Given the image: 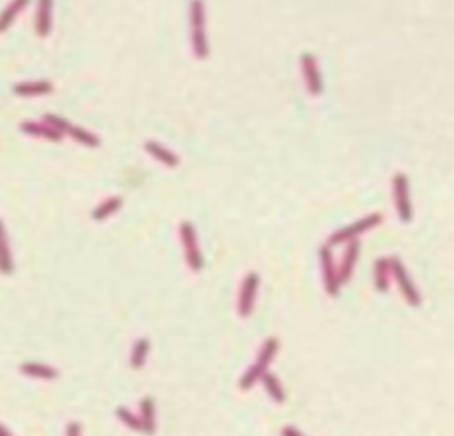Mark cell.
Returning a JSON list of instances; mask_svg holds the SVG:
<instances>
[{
    "label": "cell",
    "mask_w": 454,
    "mask_h": 436,
    "mask_svg": "<svg viewBox=\"0 0 454 436\" xmlns=\"http://www.w3.org/2000/svg\"><path fill=\"white\" fill-rule=\"evenodd\" d=\"M43 123H47L49 127H54V130L58 132V134H69V130H71V123L69 121H65V119H60V116H56V114H47L45 119H43Z\"/></svg>",
    "instance_id": "484cf974"
},
{
    "label": "cell",
    "mask_w": 454,
    "mask_h": 436,
    "mask_svg": "<svg viewBox=\"0 0 454 436\" xmlns=\"http://www.w3.org/2000/svg\"><path fill=\"white\" fill-rule=\"evenodd\" d=\"M390 263H392V279L396 281V285H399L401 294H403L405 303L412 305V307H419L421 305V294L417 290L414 281H412L410 272L405 270V265L401 263V259H396V256H390Z\"/></svg>",
    "instance_id": "277c9868"
},
{
    "label": "cell",
    "mask_w": 454,
    "mask_h": 436,
    "mask_svg": "<svg viewBox=\"0 0 454 436\" xmlns=\"http://www.w3.org/2000/svg\"><path fill=\"white\" fill-rule=\"evenodd\" d=\"M189 42H192V51L198 60H205L209 56L203 0H189Z\"/></svg>",
    "instance_id": "6da1fadb"
},
{
    "label": "cell",
    "mask_w": 454,
    "mask_h": 436,
    "mask_svg": "<svg viewBox=\"0 0 454 436\" xmlns=\"http://www.w3.org/2000/svg\"><path fill=\"white\" fill-rule=\"evenodd\" d=\"M145 152L150 154L152 158H156L158 163H163L165 167H176L178 163H181V158H178L174 152H170L167 147H163L161 143H156V141H147Z\"/></svg>",
    "instance_id": "4fadbf2b"
},
{
    "label": "cell",
    "mask_w": 454,
    "mask_h": 436,
    "mask_svg": "<svg viewBox=\"0 0 454 436\" xmlns=\"http://www.w3.org/2000/svg\"><path fill=\"white\" fill-rule=\"evenodd\" d=\"M20 372L25 376L31 378H40V381H54L58 378V369L51 365H43V363H23L20 365Z\"/></svg>",
    "instance_id": "e0dca14e"
},
{
    "label": "cell",
    "mask_w": 454,
    "mask_h": 436,
    "mask_svg": "<svg viewBox=\"0 0 454 436\" xmlns=\"http://www.w3.org/2000/svg\"><path fill=\"white\" fill-rule=\"evenodd\" d=\"M358 254H361V245H358V241H350V243H347L345 254H343L341 265H339V279H341V285L352 279V272H354V268H356Z\"/></svg>",
    "instance_id": "9c48e42d"
},
{
    "label": "cell",
    "mask_w": 454,
    "mask_h": 436,
    "mask_svg": "<svg viewBox=\"0 0 454 436\" xmlns=\"http://www.w3.org/2000/svg\"><path fill=\"white\" fill-rule=\"evenodd\" d=\"M261 383H263V390L268 392V396L274 401V403H285V390H283V385H281V381L272 374V372H265L263 374V378H261Z\"/></svg>",
    "instance_id": "ffe728a7"
},
{
    "label": "cell",
    "mask_w": 454,
    "mask_h": 436,
    "mask_svg": "<svg viewBox=\"0 0 454 436\" xmlns=\"http://www.w3.org/2000/svg\"><path fill=\"white\" fill-rule=\"evenodd\" d=\"M392 191H394V205L396 214L403 223L412 220V200H410V180L405 174H394L392 178Z\"/></svg>",
    "instance_id": "8992f818"
},
{
    "label": "cell",
    "mask_w": 454,
    "mask_h": 436,
    "mask_svg": "<svg viewBox=\"0 0 454 436\" xmlns=\"http://www.w3.org/2000/svg\"><path fill=\"white\" fill-rule=\"evenodd\" d=\"M178 234H181V243H183V250H185V261H187V268L192 272H200L203 270V252L198 247V236H196V229L189 220H183L181 227H178Z\"/></svg>",
    "instance_id": "3957f363"
},
{
    "label": "cell",
    "mask_w": 454,
    "mask_h": 436,
    "mask_svg": "<svg viewBox=\"0 0 454 436\" xmlns=\"http://www.w3.org/2000/svg\"><path fill=\"white\" fill-rule=\"evenodd\" d=\"M0 436H12V432H9V430L5 428L3 423H0Z\"/></svg>",
    "instance_id": "f1b7e54d"
},
{
    "label": "cell",
    "mask_w": 454,
    "mask_h": 436,
    "mask_svg": "<svg viewBox=\"0 0 454 436\" xmlns=\"http://www.w3.org/2000/svg\"><path fill=\"white\" fill-rule=\"evenodd\" d=\"M121 207H123V198L121 196H112L107 200H103L101 205L94 207L91 218L94 220H105V218H110L112 214H116V211H119Z\"/></svg>",
    "instance_id": "44dd1931"
},
{
    "label": "cell",
    "mask_w": 454,
    "mask_h": 436,
    "mask_svg": "<svg viewBox=\"0 0 454 436\" xmlns=\"http://www.w3.org/2000/svg\"><path fill=\"white\" fill-rule=\"evenodd\" d=\"M281 436H303V434H301L297 428H290V425H288V428H283Z\"/></svg>",
    "instance_id": "83f0119b"
},
{
    "label": "cell",
    "mask_w": 454,
    "mask_h": 436,
    "mask_svg": "<svg viewBox=\"0 0 454 436\" xmlns=\"http://www.w3.org/2000/svg\"><path fill=\"white\" fill-rule=\"evenodd\" d=\"M390 279H392V263H390V259H385V256L376 259V263H374V285L381 294L390 290Z\"/></svg>",
    "instance_id": "5bb4252c"
},
{
    "label": "cell",
    "mask_w": 454,
    "mask_h": 436,
    "mask_svg": "<svg viewBox=\"0 0 454 436\" xmlns=\"http://www.w3.org/2000/svg\"><path fill=\"white\" fill-rule=\"evenodd\" d=\"M27 5H29V0H12V3H9L3 12H0V34H5V31L12 27V23Z\"/></svg>",
    "instance_id": "ac0fdd59"
},
{
    "label": "cell",
    "mask_w": 454,
    "mask_h": 436,
    "mask_svg": "<svg viewBox=\"0 0 454 436\" xmlns=\"http://www.w3.org/2000/svg\"><path fill=\"white\" fill-rule=\"evenodd\" d=\"M0 274H14V259L12 252H9V241H7V229L5 223L0 220Z\"/></svg>",
    "instance_id": "2e32d148"
},
{
    "label": "cell",
    "mask_w": 454,
    "mask_h": 436,
    "mask_svg": "<svg viewBox=\"0 0 454 436\" xmlns=\"http://www.w3.org/2000/svg\"><path fill=\"white\" fill-rule=\"evenodd\" d=\"M20 132L27 134V136H36V138H45V141L51 143H60L62 141V134H58L54 127H49L47 123H36V121H25L20 123Z\"/></svg>",
    "instance_id": "30bf717a"
},
{
    "label": "cell",
    "mask_w": 454,
    "mask_h": 436,
    "mask_svg": "<svg viewBox=\"0 0 454 436\" xmlns=\"http://www.w3.org/2000/svg\"><path fill=\"white\" fill-rule=\"evenodd\" d=\"M54 91V85L49 80H31V82H18L14 85V94L20 98H34V96H45Z\"/></svg>",
    "instance_id": "7c38bea8"
},
{
    "label": "cell",
    "mask_w": 454,
    "mask_h": 436,
    "mask_svg": "<svg viewBox=\"0 0 454 436\" xmlns=\"http://www.w3.org/2000/svg\"><path fill=\"white\" fill-rule=\"evenodd\" d=\"M139 417L143 423V434L152 436L156 432V406L150 396H145L141 401V408H139Z\"/></svg>",
    "instance_id": "9a60e30c"
},
{
    "label": "cell",
    "mask_w": 454,
    "mask_h": 436,
    "mask_svg": "<svg viewBox=\"0 0 454 436\" xmlns=\"http://www.w3.org/2000/svg\"><path fill=\"white\" fill-rule=\"evenodd\" d=\"M279 347H281V343H279V338H268L265 343L261 345V349H259V356H256V363L259 365H263V367H270V363L274 360V356L279 354Z\"/></svg>",
    "instance_id": "603a6c76"
},
{
    "label": "cell",
    "mask_w": 454,
    "mask_h": 436,
    "mask_svg": "<svg viewBox=\"0 0 454 436\" xmlns=\"http://www.w3.org/2000/svg\"><path fill=\"white\" fill-rule=\"evenodd\" d=\"M65 436H82V428H80V423H78V421H71V423H67Z\"/></svg>",
    "instance_id": "4316f807"
},
{
    "label": "cell",
    "mask_w": 454,
    "mask_h": 436,
    "mask_svg": "<svg viewBox=\"0 0 454 436\" xmlns=\"http://www.w3.org/2000/svg\"><path fill=\"white\" fill-rule=\"evenodd\" d=\"M268 372V367H263V365H259L256 360L252 363L247 369H245V374L241 376V381H238V387L243 390V392H247V390H252L256 385V383L263 378V374Z\"/></svg>",
    "instance_id": "7402d4cb"
},
{
    "label": "cell",
    "mask_w": 454,
    "mask_h": 436,
    "mask_svg": "<svg viewBox=\"0 0 454 436\" xmlns=\"http://www.w3.org/2000/svg\"><path fill=\"white\" fill-rule=\"evenodd\" d=\"M383 223V216L378 214V211H372L369 216H363V218H358L356 223H352V225H347V227H343V229H339V232H334L332 236H330V241H327V245H347L350 241H356L361 234H365V232H369V229H374V227H378Z\"/></svg>",
    "instance_id": "7a4b0ae2"
},
{
    "label": "cell",
    "mask_w": 454,
    "mask_h": 436,
    "mask_svg": "<svg viewBox=\"0 0 454 436\" xmlns=\"http://www.w3.org/2000/svg\"><path fill=\"white\" fill-rule=\"evenodd\" d=\"M116 417H119V421L125 425V428H130L132 432H143L141 417H139V414H134L132 410H128V408H116Z\"/></svg>",
    "instance_id": "d4e9b609"
},
{
    "label": "cell",
    "mask_w": 454,
    "mask_h": 436,
    "mask_svg": "<svg viewBox=\"0 0 454 436\" xmlns=\"http://www.w3.org/2000/svg\"><path fill=\"white\" fill-rule=\"evenodd\" d=\"M69 136H71V141H76L78 145H85V147H98L101 145V138L96 134H91L85 130V127H78V125H71Z\"/></svg>",
    "instance_id": "cb8c5ba5"
},
{
    "label": "cell",
    "mask_w": 454,
    "mask_h": 436,
    "mask_svg": "<svg viewBox=\"0 0 454 436\" xmlns=\"http://www.w3.org/2000/svg\"><path fill=\"white\" fill-rule=\"evenodd\" d=\"M319 259H321V274H323L325 292L334 299V296H339V292H341V279H339V265L334 263L332 247L327 245V243L321 247Z\"/></svg>",
    "instance_id": "5b68a950"
},
{
    "label": "cell",
    "mask_w": 454,
    "mask_h": 436,
    "mask_svg": "<svg viewBox=\"0 0 454 436\" xmlns=\"http://www.w3.org/2000/svg\"><path fill=\"white\" fill-rule=\"evenodd\" d=\"M51 12H54V0H38V7H36V34L40 38L49 36V31H51Z\"/></svg>",
    "instance_id": "8fae6325"
},
{
    "label": "cell",
    "mask_w": 454,
    "mask_h": 436,
    "mask_svg": "<svg viewBox=\"0 0 454 436\" xmlns=\"http://www.w3.org/2000/svg\"><path fill=\"white\" fill-rule=\"evenodd\" d=\"M301 69H303V78H305V87L312 96H319L323 94V78H321V71H319V62H316L314 54L305 51L301 56Z\"/></svg>",
    "instance_id": "ba28073f"
},
{
    "label": "cell",
    "mask_w": 454,
    "mask_h": 436,
    "mask_svg": "<svg viewBox=\"0 0 454 436\" xmlns=\"http://www.w3.org/2000/svg\"><path fill=\"white\" fill-rule=\"evenodd\" d=\"M150 338L147 336H141V338H136L134 345H132V354H130V365L132 369H141L145 365V360H147V354H150Z\"/></svg>",
    "instance_id": "d6986e66"
},
{
    "label": "cell",
    "mask_w": 454,
    "mask_h": 436,
    "mask_svg": "<svg viewBox=\"0 0 454 436\" xmlns=\"http://www.w3.org/2000/svg\"><path fill=\"white\" fill-rule=\"evenodd\" d=\"M259 274L250 272L245 274V279L241 283V292H238V314L243 318H250L254 312V303H256V292H259Z\"/></svg>",
    "instance_id": "52a82bcc"
}]
</instances>
